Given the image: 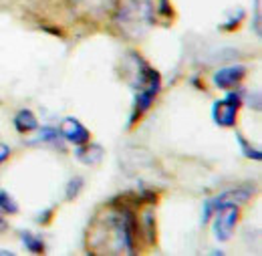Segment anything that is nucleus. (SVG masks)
I'll return each mask as SVG.
<instances>
[{
	"label": "nucleus",
	"mask_w": 262,
	"mask_h": 256,
	"mask_svg": "<svg viewBox=\"0 0 262 256\" xmlns=\"http://www.w3.org/2000/svg\"><path fill=\"white\" fill-rule=\"evenodd\" d=\"M250 196H252V190H250V188H234V190H226V192L210 198V200L204 204V210H202V222L206 224L218 206H222V204H236V206H240V204L248 202Z\"/></svg>",
	"instance_id": "5"
},
{
	"label": "nucleus",
	"mask_w": 262,
	"mask_h": 256,
	"mask_svg": "<svg viewBox=\"0 0 262 256\" xmlns=\"http://www.w3.org/2000/svg\"><path fill=\"white\" fill-rule=\"evenodd\" d=\"M73 4L91 16H103L117 6V0H73Z\"/></svg>",
	"instance_id": "8"
},
{
	"label": "nucleus",
	"mask_w": 262,
	"mask_h": 256,
	"mask_svg": "<svg viewBox=\"0 0 262 256\" xmlns=\"http://www.w3.org/2000/svg\"><path fill=\"white\" fill-rule=\"evenodd\" d=\"M20 238H23L25 248L31 250V252H34V254H38V252L45 250V240H42L38 234H34V232H23Z\"/></svg>",
	"instance_id": "12"
},
{
	"label": "nucleus",
	"mask_w": 262,
	"mask_h": 256,
	"mask_svg": "<svg viewBox=\"0 0 262 256\" xmlns=\"http://www.w3.org/2000/svg\"><path fill=\"white\" fill-rule=\"evenodd\" d=\"M14 252L12 250H0V256H12Z\"/></svg>",
	"instance_id": "17"
},
{
	"label": "nucleus",
	"mask_w": 262,
	"mask_h": 256,
	"mask_svg": "<svg viewBox=\"0 0 262 256\" xmlns=\"http://www.w3.org/2000/svg\"><path fill=\"white\" fill-rule=\"evenodd\" d=\"M77 158L83 163H87V165H97L101 158H103V150L99 145H87L85 143V147L77 150Z\"/></svg>",
	"instance_id": "11"
},
{
	"label": "nucleus",
	"mask_w": 262,
	"mask_h": 256,
	"mask_svg": "<svg viewBox=\"0 0 262 256\" xmlns=\"http://www.w3.org/2000/svg\"><path fill=\"white\" fill-rule=\"evenodd\" d=\"M10 156V147H6V145H0V163L6 160Z\"/></svg>",
	"instance_id": "16"
},
{
	"label": "nucleus",
	"mask_w": 262,
	"mask_h": 256,
	"mask_svg": "<svg viewBox=\"0 0 262 256\" xmlns=\"http://www.w3.org/2000/svg\"><path fill=\"white\" fill-rule=\"evenodd\" d=\"M246 75V67L244 65H228V67H222L214 73V85L218 89H230V87H236Z\"/></svg>",
	"instance_id": "7"
},
{
	"label": "nucleus",
	"mask_w": 262,
	"mask_h": 256,
	"mask_svg": "<svg viewBox=\"0 0 262 256\" xmlns=\"http://www.w3.org/2000/svg\"><path fill=\"white\" fill-rule=\"evenodd\" d=\"M81 188H83V180L81 178H73L69 184H67V200H75L79 192H81Z\"/></svg>",
	"instance_id": "15"
},
{
	"label": "nucleus",
	"mask_w": 262,
	"mask_h": 256,
	"mask_svg": "<svg viewBox=\"0 0 262 256\" xmlns=\"http://www.w3.org/2000/svg\"><path fill=\"white\" fill-rule=\"evenodd\" d=\"M4 228H6V222H4L2 218H0V230H4Z\"/></svg>",
	"instance_id": "18"
},
{
	"label": "nucleus",
	"mask_w": 262,
	"mask_h": 256,
	"mask_svg": "<svg viewBox=\"0 0 262 256\" xmlns=\"http://www.w3.org/2000/svg\"><path fill=\"white\" fill-rule=\"evenodd\" d=\"M154 4L149 0H123L117 6L115 23L119 31L131 38H141L154 25Z\"/></svg>",
	"instance_id": "2"
},
{
	"label": "nucleus",
	"mask_w": 262,
	"mask_h": 256,
	"mask_svg": "<svg viewBox=\"0 0 262 256\" xmlns=\"http://www.w3.org/2000/svg\"><path fill=\"white\" fill-rule=\"evenodd\" d=\"M242 103V93L232 91L224 97L222 101L214 103L212 107V117L220 127H234L236 125V115H238V107Z\"/></svg>",
	"instance_id": "4"
},
{
	"label": "nucleus",
	"mask_w": 262,
	"mask_h": 256,
	"mask_svg": "<svg viewBox=\"0 0 262 256\" xmlns=\"http://www.w3.org/2000/svg\"><path fill=\"white\" fill-rule=\"evenodd\" d=\"M236 141L240 143V152L248 158V160H254V161H260L262 160V154H260V150L258 147H254L252 143H248L240 133H236Z\"/></svg>",
	"instance_id": "13"
},
{
	"label": "nucleus",
	"mask_w": 262,
	"mask_h": 256,
	"mask_svg": "<svg viewBox=\"0 0 262 256\" xmlns=\"http://www.w3.org/2000/svg\"><path fill=\"white\" fill-rule=\"evenodd\" d=\"M0 210L6 214H18V204L8 192L0 190Z\"/></svg>",
	"instance_id": "14"
},
{
	"label": "nucleus",
	"mask_w": 262,
	"mask_h": 256,
	"mask_svg": "<svg viewBox=\"0 0 262 256\" xmlns=\"http://www.w3.org/2000/svg\"><path fill=\"white\" fill-rule=\"evenodd\" d=\"M158 95V89H143L137 93V99H135V109H133V121L137 117H141L154 103V99Z\"/></svg>",
	"instance_id": "10"
},
{
	"label": "nucleus",
	"mask_w": 262,
	"mask_h": 256,
	"mask_svg": "<svg viewBox=\"0 0 262 256\" xmlns=\"http://www.w3.org/2000/svg\"><path fill=\"white\" fill-rule=\"evenodd\" d=\"M93 240L89 246H105V252H133L135 218L129 210H113L99 216L93 224Z\"/></svg>",
	"instance_id": "1"
},
{
	"label": "nucleus",
	"mask_w": 262,
	"mask_h": 256,
	"mask_svg": "<svg viewBox=\"0 0 262 256\" xmlns=\"http://www.w3.org/2000/svg\"><path fill=\"white\" fill-rule=\"evenodd\" d=\"M14 127L18 133H31L34 129H38V119L31 109H20L14 115Z\"/></svg>",
	"instance_id": "9"
},
{
	"label": "nucleus",
	"mask_w": 262,
	"mask_h": 256,
	"mask_svg": "<svg viewBox=\"0 0 262 256\" xmlns=\"http://www.w3.org/2000/svg\"><path fill=\"white\" fill-rule=\"evenodd\" d=\"M59 133L65 137L67 141H71L75 145H85V143H89V137H91L87 127L79 119H75V117H65L61 121Z\"/></svg>",
	"instance_id": "6"
},
{
	"label": "nucleus",
	"mask_w": 262,
	"mask_h": 256,
	"mask_svg": "<svg viewBox=\"0 0 262 256\" xmlns=\"http://www.w3.org/2000/svg\"><path fill=\"white\" fill-rule=\"evenodd\" d=\"M214 236L220 242H226L234 234V226L238 222V206L236 204H222L214 210Z\"/></svg>",
	"instance_id": "3"
}]
</instances>
